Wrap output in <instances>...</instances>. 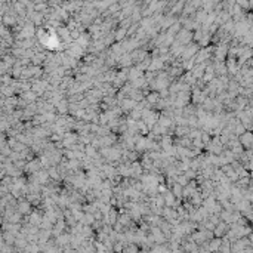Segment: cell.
Instances as JSON below:
<instances>
[{
	"instance_id": "cell-1",
	"label": "cell",
	"mask_w": 253,
	"mask_h": 253,
	"mask_svg": "<svg viewBox=\"0 0 253 253\" xmlns=\"http://www.w3.org/2000/svg\"><path fill=\"white\" fill-rule=\"evenodd\" d=\"M76 142H77V135H74V133H65V135H64L62 145H65V147L71 148Z\"/></svg>"
},
{
	"instance_id": "cell-2",
	"label": "cell",
	"mask_w": 253,
	"mask_h": 253,
	"mask_svg": "<svg viewBox=\"0 0 253 253\" xmlns=\"http://www.w3.org/2000/svg\"><path fill=\"white\" fill-rule=\"evenodd\" d=\"M121 110H133L136 107V102L133 98H126V99H121Z\"/></svg>"
},
{
	"instance_id": "cell-3",
	"label": "cell",
	"mask_w": 253,
	"mask_h": 253,
	"mask_svg": "<svg viewBox=\"0 0 253 253\" xmlns=\"http://www.w3.org/2000/svg\"><path fill=\"white\" fill-rule=\"evenodd\" d=\"M240 141H241L243 145L250 147V145H253V135L252 133H243L241 138H240Z\"/></svg>"
},
{
	"instance_id": "cell-4",
	"label": "cell",
	"mask_w": 253,
	"mask_h": 253,
	"mask_svg": "<svg viewBox=\"0 0 253 253\" xmlns=\"http://www.w3.org/2000/svg\"><path fill=\"white\" fill-rule=\"evenodd\" d=\"M139 77H142V73H141V68H132L130 71H129V80L130 82H135L136 79H139Z\"/></svg>"
},
{
	"instance_id": "cell-5",
	"label": "cell",
	"mask_w": 253,
	"mask_h": 253,
	"mask_svg": "<svg viewBox=\"0 0 253 253\" xmlns=\"http://www.w3.org/2000/svg\"><path fill=\"white\" fill-rule=\"evenodd\" d=\"M163 68V59H154L153 62L150 64V67H148V70H151V71H155V70H160Z\"/></svg>"
},
{
	"instance_id": "cell-6",
	"label": "cell",
	"mask_w": 253,
	"mask_h": 253,
	"mask_svg": "<svg viewBox=\"0 0 253 253\" xmlns=\"http://www.w3.org/2000/svg\"><path fill=\"white\" fill-rule=\"evenodd\" d=\"M195 50H197V48L195 46H191V48H187L184 49V53H182V58L184 59H188V58H192L194 56Z\"/></svg>"
},
{
	"instance_id": "cell-7",
	"label": "cell",
	"mask_w": 253,
	"mask_h": 253,
	"mask_svg": "<svg viewBox=\"0 0 253 253\" xmlns=\"http://www.w3.org/2000/svg\"><path fill=\"white\" fill-rule=\"evenodd\" d=\"M30 201H21L19 203V206H18V212H21V213H28L30 212Z\"/></svg>"
},
{
	"instance_id": "cell-8",
	"label": "cell",
	"mask_w": 253,
	"mask_h": 253,
	"mask_svg": "<svg viewBox=\"0 0 253 253\" xmlns=\"http://www.w3.org/2000/svg\"><path fill=\"white\" fill-rule=\"evenodd\" d=\"M175 197H176V195H175L173 192H166V194H164L166 206H173L175 204Z\"/></svg>"
},
{
	"instance_id": "cell-9",
	"label": "cell",
	"mask_w": 253,
	"mask_h": 253,
	"mask_svg": "<svg viewBox=\"0 0 253 253\" xmlns=\"http://www.w3.org/2000/svg\"><path fill=\"white\" fill-rule=\"evenodd\" d=\"M182 192H184V185H181V184H178V182H176V184L173 185V194L176 195L178 198H179L181 195H182Z\"/></svg>"
},
{
	"instance_id": "cell-10",
	"label": "cell",
	"mask_w": 253,
	"mask_h": 253,
	"mask_svg": "<svg viewBox=\"0 0 253 253\" xmlns=\"http://www.w3.org/2000/svg\"><path fill=\"white\" fill-rule=\"evenodd\" d=\"M158 124L161 127H166V129H167V127L172 124V120H170L169 117H161V119L158 120Z\"/></svg>"
},
{
	"instance_id": "cell-11",
	"label": "cell",
	"mask_w": 253,
	"mask_h": 253,
	"mask_svg": "<svg viewBox=\"0 0 253 253\" xmlns=\"http://www.w3.org/2000/svg\"><path fill=\"white\" fill-rule=\"evenodd\" d=\"M39 166H40V164L36 163V161H30V163L27 164V169H28L30 172H39Z\"/></svg>"
},
{
	"instance_id": "cell-12",
	"label": "cell",
	"mask_w": 253,
	"mask_h": 253,
	"mask_svg": "<svg viewBox=\"0 0 253 253\" xmlns=\"http://www.w3.org/2000/svg\"><path fill=\"white\" fill-rule=\"evenodd\" d=\"M224 228H225V224H219V225H218V227H216V229H215V235H218V237H221L222 234L225 232V229H224Z\"/></svg>"
},
{
	"instance_id": "cell-13",
	"label": "cell",
	"mask_w": 253,
	"mask_h": 253,
	"mask_svg": "<svg viewBox=\"0 0 253 253\" xmlns=\"http://www.w3.org/2000/svg\"><path fill=\"white\" fill-rule=\"evenodd\" d=\"M158 99H160V95L158 93H151V95L148 96V102L150 104H155Z\"/></svg>"
},
{
	"instance_id": "cell-14",
	"label": "cell",
	"mask_w": 253,
	"mask_h": 253,
	"mask_svg": "<svg viewBox=\"0 0 253 253\" xmlns=\"http://www.w3.org/2000/svg\"><path fill=\"white\" fill-rule=\"evenodd\" d=\"M228 68H229V71L232 74H237V71H238V67H235V62L234 61H231V62L228 64Z\"/></svg>"
},
{
	"instance_id": "cell-15",
	"label": "cell",
	"mask_w": 253,
	"mask_h": 253,
	"mask_svg": "<svg viewBox=\"0 0 253 253\" xmlns=\"http://www.w3.org/2000/svg\"><path fill=\"white\" fill-rule=\"evenodd\" d=\"M219 244H221V241L219 240H215V241H212L210 243V250H216V249H219Z\"/></svg>"
},
{
	"instance_id": "cell-16",
	"label": "cell",
	"mask_w": 253,
	"mask_h": 253,
	"mask_svg": "<svg viewBox=\"0 0 253 253\" xmlns=\"http://www.w3.org/2000/svg\"><path fill=\"white\" fill-rule=\"evenodd\" d=\"M49 175L52 178H55V179H59V173L56 172V169H49Z\"/></svg>"
},
{
	"instance_id": "cell-17",
	"label": "cell",
	"mask_w": 253,
	"mask_h": 253,
	"mask_svg": "<svg viewBox=\"0 0 253 253\" xmlns=\"http://www.w3.org/2000/svg\"><path fill=\"white\" fill-rule=\"evenodd\" d=\"M216 70L219 71L221 74H224L225 71H227V68H225V64H218L216 65Z\"/></svg>"
}]
</instances>
